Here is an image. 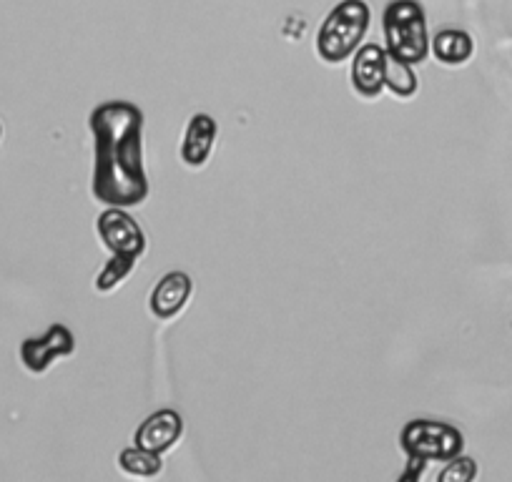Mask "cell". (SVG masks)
<instances>
[{
    "instance_id": "1",
    "label": "cell",
    "mask_w": 512,
    "mask_h": 482,
    "mask_svg": "<svg viewBox=\"0 0 512 482\" xmlns=\"http://www.w3.org/2000/svg\"><path fill=\"white\" fill-rule=\"evenodd\" d=\"M144 111L131 101H103L88 116L93 136L96 201L106 206H141L151 194L144 166Z\"/></svg>"
},
{
    "instance_id": "2",
    "label": "cell",
    "mask_w": 512,
    "mask_h": 482,
    "mask_svg": "<svg viewBox=\"0 0 512 482\" xmlns=\"http://www.w3.org/2000/svg\"><path fill=\"white\" fill-rule=\"evenodd\" d=\"M400 445L407 455L402 482H417L430 462H447L465 450V437L450 422L410 420L400 430Z\"/></svg>"
},
{
    "instance_id": "3",
    "label": "cell",
    "mask_w": 512,
    "mask_h": 482,
    "mask_svg": "<svg viewBox=\"0 0 512 482\" xmlns=\"http://www.w3.org/2000/svg\"><path fill=\"white\" fill-rule=\"evenodd\" d=\"M372 11L364 0H339L317 33V56L329 66L347 61L362 46Z\"/></svg>"
},
{
    "instance_id": "4",
    "label": "cell",
    "mask_w": 512,
    "mask_h": 482,
    "mask_svg": "<svg viewBox=\"0 0 512 482\" xmlns=\"http://www.w3.org/2000/svg\"><path fill=\"white\" fill-rule=\"evenodd\" d=\"M384 48L392 58L420 66L430 56L427 18L417 0H392L382 16Z\"/></svg>"
},
{
    "instance_id": "5",
    "label": "cell",
    "mask_w": 512,
    "mask_h": 482,
    "mask_svg": "<svg viewBox=\"0 0 512 482\" xmlns=\"http://www.w3.org/2000/svg\"><path fill=\"white\" fill-rule=\"evenodd\" d=\"M98 239L103 241V247L118 257H136L141 259L146 252V234L139 226V221L128 214L121 206H108L101 211L96 219Z\"/></svg>"
},
{
    "instance_id": "6",
    "label": "cell",
    "mask_w": 512,
    "mask_h": 482,
    "mask_svg": "<svg viewBox=\"0 0 512 482\" xmlns=\"http://www.w3.org/2000/svg\"><path fill=\"white\" fill-rule=\"evenodd\" d=\"M76 352V337L66 324H53L43 337L26 339L21 347L23 365L31 372L41 375L61 357H71Z\"/></svg>"
},
{
    "instance_id": "7",
    "label": "cell",
    "mask_w": 512,
    "mask_h": 482,
    "mask_svg": "<svg viewBox=\"0 0 512 482\" xmlns=\"http://www.w3.org/2000/svg\"><path fill=\"white\" fill-rule=\"evenodd\" d=\"M384 66H387V48L377 46V43H367L359 46L352 58V88L367 101L382 96L384 91Z\"/></svg>"
},
{
    "instance_id": "8",
    "label": "cell",
    "mask_w": 512,
    "mask_h": 482,
    "mask_svg": "<svg viewBox=\"0 0 512 482\" xmlns=\"http://www.w3.org/2000/svg\"><path fill=\"white\" fill-rule=\"evenodd\" d=\"M181 435H184V420H181L179 412L166 407V410L154 412V415H149L141 422L134 435V442L139 447L164 455L166 450H171L181 440Z\"/></svg>"
},
{
    "instance_id": "9",
    "label": "cell",
    "mask_w": 512,
    "mask_h": 482,
    "mask_svg": "<svg viewBox=\"0 0 512 482\" xmlns=\"http://www.w3.org/2000/svg\"><path fill=\"white\" fill-rule=\"evenodd\" d=\"M191 292H194V282L186 272H169L156 282V287L151 289L149 297V309L156 319L166 322V319H174L181 309L189 302Z\"/></svg>"
},
{
    "instance_id": "10",
    "label": "cell",
    "mask_w": 512,
    "mask_h": 482,
    "mask_svg": "<svg viewBox=\"0 0 512 482\" xmlns=\"http://www.w3.org/2000/svg\"><path fill=\"white\" fill-rule=\"evenodd\" d=\"M216 136H219V124L214 121V116L194 113L186 124L184 141H181V161L189 169H201L214 151Z\"/></svg>"
},
{
    "instance_id": "11",
    "label": "cell",
    "mask_w": 512,
    "mask_h": 482,
    "mask_svg": "<svg viewBox=\"0 0 512 482\" xmlns=\"http://www.w3.org/2000/svg\"><path fill=\"white\" fill-rule=\"evenodd\" d=\"M430 53L442 66H462L475 53V41L470 33L460 28H445L435 38H430Z\"/></svg>"
},
{
    "instance_id": "12",
    "label": "cell",
    "mask_w": 512,
    "mask_h": 482,
    "mask_svg": "<svg viewBox=\"0 0 512 482\" xmlns=\"http://www.w3.org/2000/svg\"><path fill=\"white\" fill-rule=\"evenodd\" d=\"M384 88L397 98H412L420 88V81H417L415 66L407 61H400V58H392L387 53V66H384Z\"/></svg>"
},
{
    "instance_id": "13",
    "label": "cell",
    "mask_w": 512,
    "mask_h": 482,
    "mask_svg": "<svg viewBox=\"0 0 512 482\" xmlns=\"http://www.w3.org/2000/svg\"><path fill=\"white\" fill-rule=\"evenodd\" d=\"M118 467L131 477H156L164 470V462H161L159 452H151L146 447L134 445L123 447L118 452Z\"/></svg>"
},
{
    "instance_id": "14",
    "label": "cell",
    "mask_w": 512,
    "mask_h": 482,
    "mask_svg": "<svg viewBox=\"0 0 512 482\" xmlns=\"http://www.w3.org/2000/svg\"><path fill=\"white\" fill-rule=\"evenodd\" d=\"M136 264H139V259L136 257H118V254H111V259L106 262V267L101 269V274H98L96 282H93L96 292H101V294L113 292L118 284L126 282L128 274L136 269Z\"/></svg>"
},
{
    "instance_id": "15",
    "label": "cell",
    "mask_w": 512,
    "mask_h": 482,
    "mask_svg": "<svg viewBox=\"0 0 512 482\" xmlns=\"http://www.w3.org/2000/svg\"><path fill=\"white\" fill-rule=\"evenodd\" d=\"M477 477V462L467 455H457L452 460L445 462V467L440 470L437 480L440 482H470Z\"/></svg>"
}]
</instances>
